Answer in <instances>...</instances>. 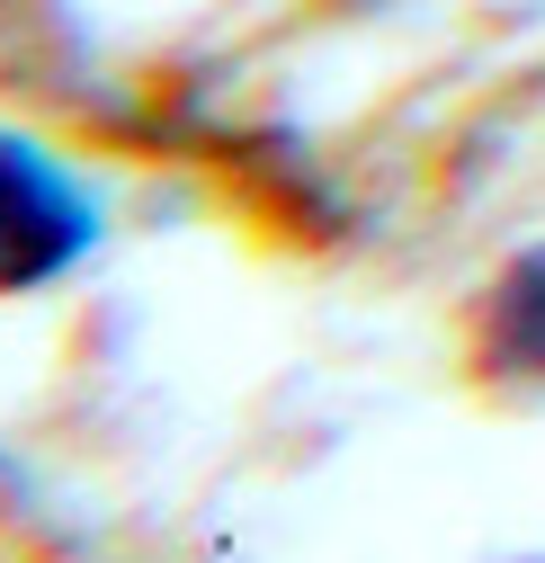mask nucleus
Segmentation results:
<instances>
[{
	"mask_svg": "<svg viewBox=\"0 0 545 563\" xmlns=\"http://www.w3.org/2000/svg\"><path fill=\"white\" fill-rule=\"evenodd\" d=\"M474 367L501 385H545V242L519 251L474 305Z\"/></svg>",
	"mask_w": 545,
	"mask_h": 563,
	"instance_id": "f03ea898",
	"label": "nucleus"
},
{
	"mask_svg": "<svg viewBox=\"0 0 545 563\" xmlns=\"http://www.w3.org/2000/svg\"><path fill=\"white\" fill-rule=\"evenodd\" d=\"M99 251V197L90 179L45 153L36 134L0 125V296H36Z\"/></svg>",
	"mask_w": 545,
	"mask_h": 563,
	"instance_id": "f257e3e1",
	"label": "nucleus"
}]
</instances>
